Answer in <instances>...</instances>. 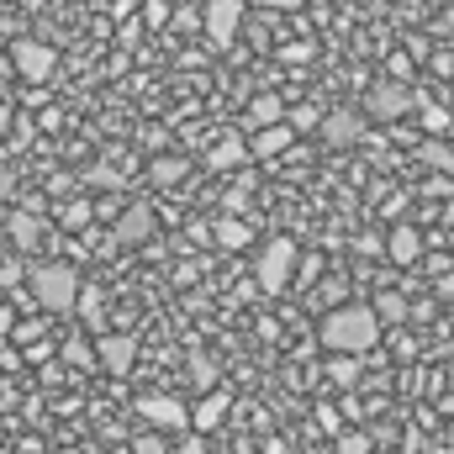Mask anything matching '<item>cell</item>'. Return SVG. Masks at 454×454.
I'll return each mask as SVG.
<instances>
[{
    "mask_svg": "<svg viewBox=\"0 0 454 454\" xmlns=\"http://www.w3.org/2000/svg\"><path fill=\"white\" fill-rule=\"evenodd\" d=\"M375 339H380V323H375L370 301H343V307H333V312L323 317V343H328L333 354L359 359L364 348H375Z\"/></svg>",
    "mask_w": 454,
    "mask_h": 454,
    "instance_id": "1",
    "label": "cell"
},
{
    "mask_svg": "<svg viewBox=\"0 0 454 454\" xmlns=\"http://www.w3.org/2000/svg\"><path fill=\"white\" fill-rule=\"evenodd\" d=\"M27 286H32V301L43 312H74V296H80V270L64 264V259H48V264H32L27 270Z\"/></svg>",
    "mask_w": 454,
    "mask_h": 454,
    "instance_id": "2",
    "label": "cell"
},
{
    "mask_svg": "<svg viewBox=\"0 0 454 454\" xmlns=\"http://www.w3.org/2000/svg\"><path fill=\"white\" fill-rule=\"evenodd\" d=\"M412 112H418V96H412L407 80H375L364 90V116L370 121H402V116H412Z\"/></svg>",
    "mask_w": 454,
    "mask_h": 454,
    "instance_id": "3",
    "label": "cell"
},
{
    "mask_svg": "<svg viewBox=\"0 0 454 454\" xmlns=\"http://www.w3.org/2000/svg\"><path fill=\"white\" fill-rule=\"evenodd\" d=\"M291 264H296V243L291 238H270L259 248V264H254L259 291H286L291 286Z\"/></svg>",
    "mask_w": 454,
    "mask_h": 454,
    "instance_id": "4",
    "label": "cell"
},
{
    "mask_svg": "<svg viewBox=\"0 0 454 454\" xmlns=\"http://www.w3.org/2000/svg\"><path fill=\"white\" fill-rule=\"evenodd\" d=\"M11 64H16V74H21V80L43 85V80L59 69V53H53L48 43H37V37H16V43H11Z\"/></svg>",
    "mask_w": 454,
    "mask_h": 454,
    "instance_id": "5",
    "label": "cell"
},
{
    "mask_svg": "<svg viewBox=\"0 0 454 454\" xmlns=\"http://www.w3.org/2000/svg\"><path fill=\"white\" fill-rule=\"evenodd\" d=\"M201 27H207V37H212L217 48H227V43L238 37V27H243V0H207Z\"/></svg>",
    "mask_w": 454,
    "mask_h": 454,
    "instance_id": "6",
    "label": "cell"
},
{
    "mask_svg": "<svg viewBox=\"0 0 454 454\" xmlns=\"http://www.w3.org/2000/svg\"><path fill=\"white\" fill-rule=\"evenodd\" d=\"M96 364H101L106 375H127V370L137 364V339H132V333H101Z\"/></svg>",
    "mask_w": 454,
    "mask_h": 454,
    "instance_id": "7",
    "label": "cell"
},
{
    "mask_svg": "<svg viewBox=\"0 0 454 454\" xmlns=\"http://www.w3.org/2000/svg\"><path fill=\"white\" fill-rule=\"evenodd\" d=\"M137 412H143V423H153V428H185V423H191V412H185L180 396H143Z\"/></svg>",
    "mask_w": 454,
    "mask_h": 454,
    "instance_id": "8",
    "label": "cell"
},
{
    "mask_svg": "<svg viewBox=\"0 0 454 454\" xmlns=\"http://www.w3.org/2000/svg\"><path fill=\"white\" fill-rule=\"evenodd\" d=\"M248 143V159H275V153H286L291 148V127L286 121H275V127H259L254 137H243Z\"/></svg>",
    "mask_w": 454,
    "mask_h": 454,
    "instance_id": "9",
    "label": "cell"
},
{
    "mask_svg": "<svg viewBox=\"0 0 454 454\" xmlns=\"http://www.w3.org/2000/svg\"><path fill=\"white\" fill-rule=\"evenodd\" d=\"M317 132H323L328 148H348V143L359 137V116L354 112H328L323 121H317Z\"/></svg>",
    "mask_w": 454,
    "mask_h": 454,
    "instance_id": "10",
    "label": "cell"
},
{
    "mask_svg": "<svg viewBox=\"0 0 454 454\" xmlns=\"http://www.w3.org/2000/svg\"><path fill=\"white\" fill-rule=\"evenodd\" d=\"M386 254H391L396 264H412V259L423 254V232H418V227H407V223H396V227H391V238H386Z\"/></svg>",
    "mask_w": 454,
    "mask_h": 454,
    "instance_id": "11",
    "label": "cell"
},
{
    "mask_svg": "<svg viewBox=\"0 0 454 454\" xmlns=\"http://www.w3.org/2000/svg\"><path fill=\"white\" fill-rule=\"evenodd\" d=\"M207 164H212V169H238V164H248V143H243L238 132H227V137H217V143H212Z\"/></svg>",
    "mask_w": 454,
    "mask_h": 454,
    "instance_id": "12",
    "label": "cell"
},
{
    "mask_svg": "<svg viewBox=\"0 0 454 454\" xmlns=\"http://www.w3.org/2000/svg\"><path fill=\"white\" fill-rule=\"evenodd\" d=\"M148 232H153V212L148 207H127L116 217V243H143Z\"/></svg>",
    "mask_w": 454,
    "mask_h": 454,
    "instance_id": "13",
    "label": "cell"
},
{
    "mask_svg": "<svg viewBox=\"0 0 454 454\" xmlns=\"http://www.w3.org/2000/svg\"><path fill=\"white\" fill-rule=\"evenodd\" d=\"M11 243H16L21 254H37V248H43V217L16 212V217H11Z\"/></svg>",
    "mask_w": 454,
    "mask_h": 454,
    "instance_id": "14",
    "label": "cell"
},
{
    "mask_svg": "<svg viewBox=\"0 0 454 454\" xmlns=\"http://www.w3.org/2000/svg\"><path fill=\"white\" fill-rule=\"evenodd\" d=\"M275 121H286V101H280L275 90H264V96L248 101V127H254V132H259V127H275Z\"/></svg>",
    "mask_w": 454,
    "mask_h": 454,
    "instance_id": "15",
    "label": "cell"
},
{
    "mask_svg": "<svg viewBox=\"0 0 454 454\" xmlns=\"http://www.w3.org/2000/svg\"><path fill=\"white\" fill-rule=\"evenodd\" d=\"M74 312H80V323H85V328H101V317H106V296H101L96 286H80Z\"/></svg>",
    "mask_w": 454,
    "mask_h": 454,
    "instance_id": "16",
    "label": "cell"
},
{
    "mask_svg": "<svg viewBox=\"0 0 454 454\" xmlns=\"http://www.w3.org/2000/svg\"><path fill=\"white\" fill-rule=\"evenodd\" d=\"M217 232V248H243V243H254V227L243 223V217H223V223H212Z\"/></svg>",
    "mask_w": 454,
    "mask_h": 454,
    "instance_id": "17",
    "label": "cell"
},
{
    "mask_svg": "<svg viewBox=\"0 0 454 454\" xmlns=\"http://www.w3.org/2000/svg\"><path fill=\"white\" fill-rule=\"evenodd\" d=\"M223 418H227V396H223V391H212V396H207V402H201V407L191 412V423H196L201 434H212V428H217Z\"/></svg>",
    "mask_w": 454,
    "mask_h": 454,
    "instance_id": "18",
    "label": "cell"
},
{
    "mask_svg": "<svg viewBox=\"0 0 454 454\" xmlns=\"http://www.w3.org/2000/svg\"><path fill=\"white\" fill-rule=\"evenodd\" d=\"M333 454H370V434H364V428H339Z\"/></svg>",
    "mask_w": 454,
    "mask_h": 454,
    "instance_id": "19",
    "label": "cell"
},
{
    "mask_svg": "<svg viewBox=\"0 0 454 454\" xmlns=\"http://www.w3.org/2000/svg\"><path fill=\"white\" fill-rule=\"evenodd\" d=\"M328 380H333V386H354V380H359V359L333 354V359H328Z\"/></svg>",
    "mask_w": 454,
    "mask_h": 454,
    "instance_id": "20",
    "label": "cell"
},
{
    "mask_svg": "<svg viewBox=\"0 0 454 454\" xmlns=\"http://www.w3.org/2000/svg\"><path fill=\"white\" fill-rule=\"evenodd\" d=\"M148 175H153V185H175V180L185 175V159H159Z\"/></svg>",
    "mask_w": 454,
    "mask_h": 454,
    "instance_id": "21",
    "label": "cell"
},
{
    "mask_svg": "<svg viewBox=\"0 0 454 454\" xmlns=\"http://www.w3.org/2000/svg\"><path fill=\"white\" fill-rule=\"evenodd\" d=\"M370 312H375V323H386V317H391V323H402V317H407V301H402V296H380Z\"/></svg>",
    "mask_w": 454,
    "mask_h": 454,
    "instance_id": "22",
    "label": "cell"
},
{
    "mask_svg": "<svg viewBox=\"0 0 454 454\" xmlns=\"http://www.w3.org/2000/svg\"><path fill=\"white\" fill-rule=\"evenodd\" d=\"M317 121H323V112H317V106H291V112H286V127H291V132L317 127Z\"/></svg>",
    "mask_w": 454,
    "mask_h": 454,
    "instance_id": "23",
    "label": "cell"
},
{
    "mask_svg": "<svg viewBox=\"0 0 454 454\" xmlns=\"http://www.w3.org/2000/svg\"><path fill=\"white\" fill-rule=\"evenodd\" d=\"M59 223H64V227H85V223H90V201H69V207L59 212Z\"/></svg>",
    "mask_w": 454,
    "mask_h": 454,
    "instance_id": "24",
    "label": "cell"
},
{
    "mask_svg": "<svg viewBox=\"0 0 454 454\" xmlns=\"http://www.w3.org/2000/svg\"><path fill=\"white\" fill-rule=\"evenodd\" d=\"M127 454H169V444H164L159 434H143V439H132V450Z\"/></svg>",
    "mask_w": 454,
    "mask_h": 454,
    "instance_id": "25",
    "label": "cell"
},
{
    "mask_svg": "<svg viewBox=\"0 0 454 454\" xmlns=\"http://www.w3.org/2000/svg\"><path fill=\"white\" fill-rule=\"evenodd\" d=\"M85 180H90V185H116L121 175H116L112 164H96V169H85Z\"/></svg>",
    "mask_w": 454,
    "mask_h": 454,
    "instance_id": "26",
    "label": "cell"
},
{
    "mask_svg": "<svg viewBox=\"0 0 454 454\" xmlns=\"http://www.w3.org/2000/svg\"><path fill=\"white\" fill-rule=\"evenodd\" d=\"M191 375H196V386H212V380H217V364H212V359H196Z\"/></svg>",
    "mask_w": 454,
    "mask_h": 454,
    "instance_id": "27",
    "label": "cell"
},
{
    "mask_svg": "<svg viewBox=\"0 0 454 454\" xmlns=\"http://www.w3.org/2000/svg\"><path fill=\"white\" fill-rule=\"evenodd\" d=\"M16 196V169H0V207Z\"/></svg>",
    "mask_w": 454,
    "mask_h": 454,
    "instance_id": "28",
    "label": "cell"
},
{
    "mask_svg": "<svg viewBox=\"0 0 454 454\" xmlns=\"http://www.w3.org/2000/svg\"><path fill=\"white\" fill-rule=\"evenodd\" d=\"M69 359H74V364H96V354H90L85 343H69Z\"/></svg>",
    "mask_w": 454,
    "mask_h": 454,
    "instance_id": "29",
    "label": "cell"
},
{
    "mask_svg": "<svg viewBox=\"0 0 454 454\" xmlns=\"http://www.w3.org/2000/svg\"><path fill=\"white\" fill-rule=\"evenodd\" d=\"M243 5H248V0H243ZM254 5H270V11H296L301 0H254Z\"/></svg>",
    "mask_w": 454,
    "mask_h": 454,
    "instance_id": "30",
    "label": "cell"
},
{
    "mask_svg": "<svg viewBox=\"0 0 454 454\" xmlns=\"http://www.w3.org/2000/svg\"><path fill=\"white\" fill-rule=\"evenodd\" d=\"M439 32H444V37H450V43H454V5H450V11H444V16H439Z\"/></svg>",
    "mask_w": 454,
    "mask_h": 454,
    "instance_id": "31",
    "label": "cell"
},
{
    "mask_svg": "<svg viewBox=\"0 0 454 454\" xmlns=\"http://www.w3.org/2000/svg\"><path fill=\"white\" fill-rule=\"evenodd\" d=\"M16 275H21L16 264H0V286H16Z\"/></svg>",
    "mask_w": 454,
    "mask_h": 454,
    "instance_id": "32",
    "label": "cell"
},
{
    "mask_svg": "<svg viewBox=\"0 0 454 454\" xmlns=\"http://www.w3.org/2000/svg\"><path fill=\"white\" fill-rule=\"evenodd\" d=\"M180 454H207V444H201V439H191V444H185Z\"/></svg>",
    "mask_w": 454,
    "mask_h": 454,
    "instance_id": "33",
    "label": "cell"
},
{
    "mask_svg": "<svg viewBox=\"0 0 454 454\" xmlns=\"http://www.w3.org/2000/svg\"><path fill=\"white\" fill-rule=\"evenodd\" d=\"M116 454H127V450H116Z\"/></svg>",
    "mask_w": 454,
    "mask_h": 454,
    "instance_id": "34",
    "label": "cell"
},
{
    "mask_svg": "<svg viewBox=\"0 0 454 454\" xmlns=\"http://www.w3.org/2000/svg\"><path fill=\"white\" fill-rule=\"evenodd\" d=\"M0 454H11V450H0Z\"/></svg>",
    "mask_w": 454,
    "mask_h": 454,
    "instance_id": "35",
    "label": "cell"
},
{
    "mask_svg": "<svg viewBox=\"0 0 454 454\" xmlns=\"http://www.w3.org/2000/svg\"><path fill=\"white\" fill-rule=\"evenodd\" d=\"M375 5H380V0H375Z\"/></svg>",
    "mask_w": 454,
    "mask_h": 454,
    "instance_id": "36",
    "label": "cell"
}]
</instances>
